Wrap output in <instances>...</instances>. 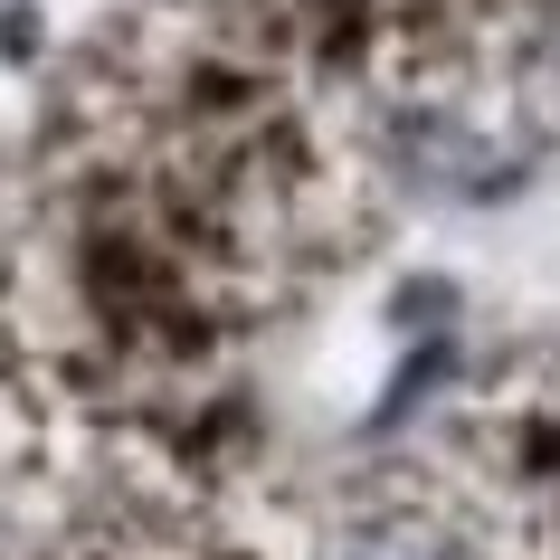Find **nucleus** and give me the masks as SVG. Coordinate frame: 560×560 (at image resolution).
<instances>
[]
</instances>
